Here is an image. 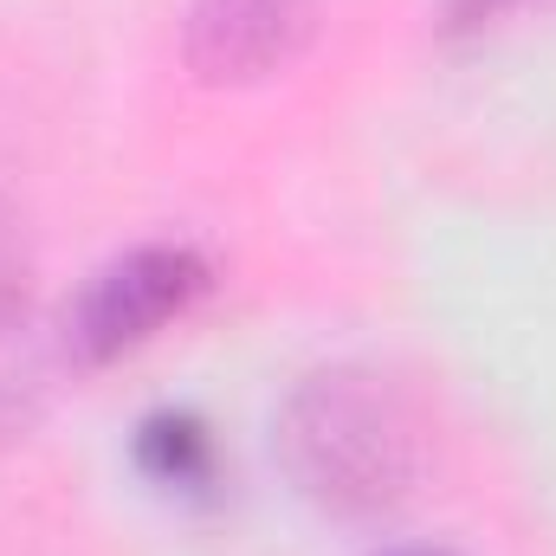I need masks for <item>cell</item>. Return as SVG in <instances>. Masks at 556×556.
<instances>
[{
  "label": "cell",
  "mask_w": 556,
  "mask_h": 556,
  "mask_svg": "<svg viewBox=\"0 0 556 556\" xmlns=\"http://www.w3.org/2000/svg\"><path fill=\"white\" fill-rule=\"evenodd\" d=\"M273 446L304 505L343 525L389 518L420 485V415L415 402L363 363H330L291 382L278 402Z\"/></svg>",
  "instance_id": "obj_1"
},
{
  "label": "cell",
  "mask_w": 556,
  "mask_h": 556,
  "mask_svg": "<svg viewBox=\"0 0 556 556\" xmlns=\"http://www.w3.org/2000/svg\"><path fill=\"white\" fill-rule=\"evenodd\" d=\"M207 291H214L207 253H194L181 240L130 247V253L104 260L98 273L78 285V298L65 304V356L78 369L124 363L149 337H162L168 324H181Z\"/></svg>",
  "instance_id": "obj_2"
},
{
  "label": "cell",
  "mask_w": 556,
  "mask_h": 556,
  "mask_svg": "<svg viewBox=\"0 0 556 556\" xmlns=\"http://www.w3.org/2000/svg\"><path fill=\"white\" fill-rule=\"evenodd\" d=\"M324 26V0H188L181 59L201 85L240 91L291 72Z\"/></svg>",
  "instance_id": "obj_3"
},
{
  "label": "cell",
  "mask_w": 556,
  "mask_h": 556,
  "mask_svg": "<svg viewBox=\"0 0 556 556\" xmlns=\"http://www.w3.org/2000/svg\"><path fill=\"white\" fill-rule=\"evenodd\" d=\"M46 415V337L33 298V240L20 207L0 194V446L26 440Z\"/></svg>",
  "instance_id": "obj_4"
},
{
  "label": "cell",
  "mask_w": 556,
  "mask_h": 556,
  "mask_svg": "<svg viewBox=\"0 0 556 556\" xmlns=\"http://www.w3.org/2000/svg\"><path fill=\"white\" fill-rule=\"evenodd\" d=\"M130 459L149 485L162 492H181V498H201L214 492L220 479V446H214V427L188 408H155L137 420V440H130Z\"/></svg>",
  "instance_id": "obj_5"
},
{
  "label": "cell",
  "mask_w": 556,
  "mask_h": 556,
  "mask_svg": "<svg viewBox=\"0 0 556 556\" xmlns=\"http://www.w3.org/2000/svg\"><path fill=\"white\" fill-rule=\"evenodd\" d=\"M505 7H525V0H453V7H446V33H472V26L498 20Z\"/></svg>",
  "instance_id": "obj_6"
},
{
  "label": "cell",
  "mask_w": 556,
  "mask_h": 556,
  "mask_svg": "<svg viewBox=\"0 0 556 556\" xmlns=\"http://www.w3.org/2000/svg\"><path fill=\"white\" fill-rule=\"evenodd\" d=\"M382 556H453V551H433V544H408V551H382Z\"/></svg>",
  "instance_id": "obj_7"
}]
</instances>
